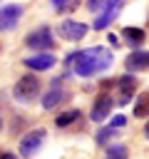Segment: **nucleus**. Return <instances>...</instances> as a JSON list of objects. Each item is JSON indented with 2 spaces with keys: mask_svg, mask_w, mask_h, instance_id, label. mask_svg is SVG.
<instances>
[{
  "mask_svg": "<svg viewBox=\"0 0 149 159\" xmlns=\"http://www.w3.org/2000/svg\"><path fill=\"white\" fill-rule=\"evenodd\" d=\"M72 62H74V75L77 77H94L99 72H107L112 67L114 57L107 47L97 45V47H87L82 52H74Z\"/></svg>",
  "mask_w": 149,
  "mask_h": 159,
  "instance_id": "f257e3e1",
  "label": "nucleus"
},
{
  "mask_svg": "<svg viewBox=\"0 0 149 159\" xmlns=\"http://www.w3.org/2000/svg\"><path fill=\"white\" fill-rule=\"evenodd\" d=\"M40 89H42V80L37 75H22L12 84V97L22 104H32L40 97Z\"/></svg>",
  "mask_w": 149,
  "mask_h": 159,
  "instance_id": "f03ea898",
  "label": "nucleus"
},
{
  "mask_svg": "<svg viewBox=\"0 0 149 159\" xmlns=\"http://www.w3.org/2000/svg\"><path fill=\"white\" fill-rule=\"evenodd\" d=\"M45 137H47V129H45V127H35V129H30V132L20 139V157H22V159H32V157L42 149Z\"/></svg>",
  "mask_w": 149,
  "mask_h": 159,
  "instance_id": "7ed1b4c3",
  "label": "nucleus"
},
{
  "mask_svg": "<svg viewBox=\"0 0 149 159\" xmlns=\"http://www.w3.org/2000/svg\"><path fill=\"white\" fill-rule=\"evenodd\" d=\"M25 45H27V47H32V50H37V52H50V50L55 47L52 30H50L47 25H40V27L30 30V32L25 35Z\"/></svg>",
  "mask_w": 149,
  "mask_h": 159,
  "instance_id": "20e7f679",
  "label": "nucleus"
},
{
  "mask_svg": "<svg viewBox=\"0 0 149 159\" xmlns=\"http://www.w3.org/2000/svg\"><path fill=\"white\" fill-rule=\"evenodd\" d=\"M112 87H114V102L117 104H129L132 99H134V94H137V80L132 77V75H122V77H117L114 82H112Z\"/></svg>",
  "mask_w": 149,
  "mask_h": 159,
  "instance_id": "39448f33",
  "label": "nucleus"
},
{
  "mask_svg": "<svg viewBox=\"0 0 149 159\" xmlns=\"http://www.w3.org/2000/svg\"><path fill=\"white\" fill-rule=\"evenodd\" d=\"M122 5H124V0H107V2L99 7V15H97V20L92 22V27H94V30H107V27L119 17Z\"/></svg>",
  "mask_w": 149,
  "mask_h": 159,
  "instance_id": "423d86ee",
  "label": "nucleus"
},
{
  "mask_svg": "<svg viewBox=\"0 0 149 159\" xmlns=\"http://www.w3.org/2000/svg\"><path fill=\"white\" fill-rule=\"evenodd\" d=\"M87 30L89 27L84 22H79V20H62L60 27H57V35L62 40H67V42H77V40H82L87 35Z\"/></svg>",
  "mask_w": 149,
  "mask_h": 159,
  "instance_id": "0eeeda50",
  "label": "nucleus"
},
{
  "mask_svg": "<svg viewBox=\"0 0 149 159\" xmlns=\"http://www.w3.org/2000/svg\"><path fill=\"white\" fill-rule=\"evenodd\" d=\"M112 104H114L112 94H109V92H99L97 99H94V104H92V109H89V119L97 122V124L104 122V119L109 117V112H112Z\"/></svg>",
  "mask_w": 149,
  "mask_h": 159,
  "instance_id": "6e6552de",
  "label": "nucleus"
},
{
  "mask_svg": "<svg viewBox=\"0 0 149 159\" xmlns=\"http://www.w3.org/2000/svg\"><path fill=\"white\" fill-rule=\"evenodd\" d=\"M22 62H25V67L32 70V72H45V70H52V67L57 65V57H55L52 52H37V55H32V57H25Z\"/></svg>",
  "mask_w": 149,
  "mask_h": 159,
  "instance_id": "1a4fd4ad",
  "label": "nucleus"
},
{
  "mask_svg": "<svg viewBox=\"0 0 149 159\" xmlns=\"http://www.w3.org/2000/svg\"><path fill=\"white\" fill-rule=\"evenodd\" d=\"M22 15V5H5L0 7V32H10Z\"/></svg>",
  "mask_w": 149,
  "mask_h": 159,
  "instance_id": "9d476101",
  "label": "nucleus"
},
{
  "mask_svg": "<svg viewBox=\"0 0 149 159\" xmlns=\"http://www.w3.org/2000/svg\"><path fill=\"white\" fill-rule=\"evenodd\" d=\"M67 97H70V92H67L65 87H60V82H55V84H52V89L42 97V102H40V104H42V109H55V107H57L60 102H65Z\"/></svg>",
  "mask_w": 149,
  "mask_h": 159,
  "instance_id": "9b49d317",
  "label": "nucleus"
},
{
  "mask_svg": "<svg viewBox=\"0 0 149 159\" xmlns=\"http://www.w3.org/2000/svg\"><path fill=\"white\" fill-rule=\"evenodd\" d=\"M124 67L129 72H144V70H149V52L147 50H134L124 60Z\"/></svg>",
  "mask_w": 149,
  "mask_h": 159,
  "instance_id": "f8f14e48",
  "label": "nucleus"
},
{
  "mask_svg": "<svg viewBox=\"0 0 149 159\" xmlns=\"http://www.w3.org/2000/svg\"><path fill=\"white\" fill-rule=\"evenodd\" d=\"M77 119H82V112H79V109H67V112H60V114L55 117V124H57L60 129H65V127L74 124Z\"/></svg>",
  "mask_w": 149,
  "mask_h": 159,
  "instance_id": "ddd939ff",
  "label": "nucleus"
},
{
  "mask_svg": "<svg viewBox=\"0 0 149 159\" xmlns=\"http://www.w3.org/2000/svg\"><path fill=\"white\" fill-rule=\"evenodd\" d=\"M122 37H124L129 45L139 47V45L144 42V37H147V35H144V30H142V27H124V30H122Z\"/></svg>",
  "mask_w": 149,
  "mask_h": 159,
  "instance_id": "4468645a",
  "label": "nucleus"
},
{
  "mask_svg": "<svg viewBox=\"0 0 149 159\" xmlns=\"http://www.w3.org/2000/svg\"><path fill=\"white\" fill-rule=\"evenodd\" d=\"M104 159H129V149L127 144L117 142V144H107V157Z\"/></svg>",
  "mask_w": 149,
  "mask_h": 159,
  "instance_id": "2eb2a0df",
  "label": "nucleus"
},
{
  "mask_svg": "<svg viewBox=\"0 0 149 159\" xmlns=\"http://www.w3.org/2000/svg\"><path fill=\"white\" fill-rule=\"evenodd\" d=\"M134 117H139V119L149 117V92H142L139 99L134 102Z\"/></svg>",
  "mask_w": 149,
  "mask_h": 159,
  "instance_id": "dca6fc26",
  "label": "nucleus"
},
{
  "mask_svg": "<svg viewBox=\"0 0 149 159\" xmlns=\"http://www.w3.org/2000/svg\"><path fill=\"white\" fill-rule=\"evenodd\" d=\"M114 134H117V129H112V127H102V129L94 134V142H97L99 147H107L109 139H114Z\"/></svg>",
  "mask_w": 149,
  "mask_h": 159,
  "instance_id": "f3484780",
  "label": "nucleus"
},
{
  "mask_svg": "<svg viewBox=\"0 0 149 159\" xmlns=\"http://www.w3.org/2000/svg\"><path fill=\"white\" fill-rule=\"evenodd\" d=\"M109 127H112V129H122V127H127V117H124V114H114V117L109 119Z\"/></svg>",
  "mask_w": 149,
  "mask_h": 159,
  "instance_id": "a211bd4d",
  "label": "nucleus"
},
{
  "mask_svg": "<svg viewBox=\"0 0 149 159\" xmlns=\"http://www.w3.org/2000/svg\"><path fill=\"white\" fill-rule=\"evenodd\" d=\"M104 2H107V0H87V7H89V10H99Z\"/></svg>",
  "mask_w": 149,
  "mask_h": 159,
  "instance_id": "6ab92c4d",
  "label": "nucleus"
},
{
  "mask_svg": "<svg viewBox=\"0 0 149 159\" xmlns=\"http://www.w3.org/2000/svg\"><path fill=\"white\" fill-rule=\"evenodd\" d=\"M67 5H72V0H52V7H55V10H62V7H67Z\"/></svg>",
  "mask_w": 149,
  "mask_h": 159,
  "instance_id": "aec40b11",
  "label": "nucleus"
},
{
  "mask_svg": "<svg viewBox=\"0 0 149 159\" xmlns=\"http://www.w3.org/2000/svg\"><path fill=\"white\" fill-rule=\"evenodd\" d=\"M109 45H114V47H117V45H119V37H117V35H109Z\"/></svg>",
  "mask_w": 149,
  "mask_h": 159,
  "instance_id": "412c9836",
  "label": "nucleus"
},
{
  "mask_svg": "<svg viewBox=\"0 0 149 159\" xmlns=\"http://www.w3.org/2000/svg\"><path fill=\"white\" fill-rule=\"evenodd\" d=\"M2 159H17L15 154H7V152H2Z\"/></svg>",
  "mask_w": 149,
  "mask_h": 159,
  "instance_id": "4be33fe9",
  "label": "nucleus"
},
{
  "mask_svg": "<svg viewBox=\"0 0 149 159\" xmlns=\"http://www.w3.org/2000/svg\"><path fill=\"white\" fill-rule=\"evenodd\" d=\"M144 134H147V139H149V124H147V129H144Z\"/></svg>",
  "mask_w": 149,
  "mask_h": 159,
  "instance_id": "5701e85b",
  "label": "nucleus"
},
{
  "mask_svg": "<svg viewBox=\"0 0 149 159\" xmlns=\"http://www.w3.org/2000/svg\"><path fill=\"white\" fill-rule=\"evenodd\" d=\"M0 129H2V117H0Z\"/></svg>",
  "mask_w": 149,
  "mask_h": 159,
  "instance_id": "b1692460",
  "label": "nucleus"
},
{
  "mask_svg": "<svg viewBox=\"0 0 149 159\" xmlns=\"http://www.w3.org/2000/svg\"><path fill=\"white\" fill-rule=\"evenodd\" d=\"M0 159H2V152H0Z\"/></svg>",
  "mask_w": 149,
  "mask_h": 159,
  "instance_id": "393cba45",
  "label": "nucleus"
}]
</instances>
